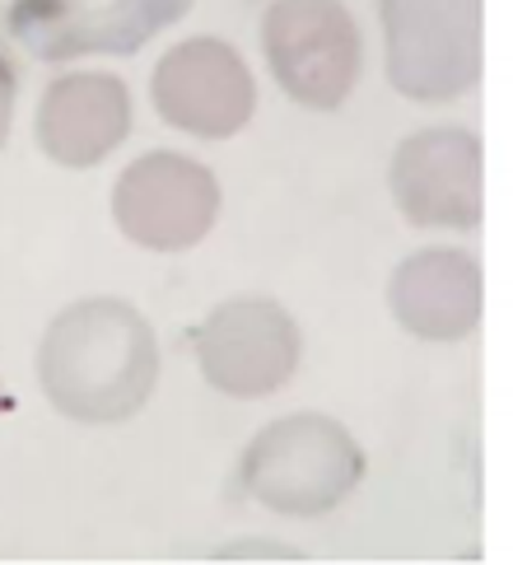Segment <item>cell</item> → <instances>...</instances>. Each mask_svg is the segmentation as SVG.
Listing matches in <instances>:
<instances>
[{"label": "cell", "instance_id": "7c38bea8", "mask_svg": "<svg viewBox=\"0 0 513 565\" xmlns=\"http://www.w3.org/2000/svg\"><path fill=\"white\" fill-rule=\"evenodd\" d=\"M14 89H19L14 66L6 62V52H0V146H6V136H10V117H14Z\"/></svg>", "mask_w": 513, "mask_h": 565}, {"label": "cell", "instance_id": "8fae6325", "mask_svg": "<svg viewBox=\"0 0 513 565\" xmlns=\"http://www.w3.org/2000/svg\"><path fill=\"white\" fill-rule=\"evenodd\" d=\"M387 305L397 322L420 341H462L481 322V267L471 253L453 248H425L406 257L393 286H387Z\"/></svg>", "mask_w": 513, "mask_h": 565}, {"label": "cell", "instance_id": "9c48e42d", "mask_svg": "<svg viewBox=\"0 0 513 565\" xmlns=\"http://www.w3.org/2000/svg\"><path fill=\"white\" fill-rule=\"evenodd\" d=\"M393 201L420 230L481 225V140L462 127L406 136L393 154Z\"/></svg>", "mask_w": 513, "mask_h": 565}, {"label": "cell", "instance_id": "5b68a950", "mask_svg": "<svg viewBox=\"0 0 513 565\" xmlns=\"http://www.w3.org/2000/svg\"><path fill=\"white\" fill-rule=\"evenodd\" d=\"M188 10L192 0H14L0 29L38 62L131 56Z\"/></svg>", "mask_w": 513, "mask_h": 565}, {"label": "cell", "instance_id": "3957f363", "mask_svg": "<svg viewBox=\"0 0 513 565\" xmlns=\"http://www.w3.org/2000/svg\"><path fill=\"white\" fill-rule=\"evenodd\" d=\"M387 79L416 104H448L481 79V0H378Z\"/></svg>", "mask_w": 513, "mask_h": 565}, {"label": "cell", "instance_id": "7a4b0ae2", "mask_svg": "<svg viewBox=\"0 0 513 565\" xmlns=\"http://www.w3.org/2000/svg\"><path fill=\"white\" fill-rule=\"evenodd\" d=\"M364 454L332 416L303 412L266 426L243 454V491L276 514L313 519L360 487Z\"/></svg>", "mask_w": 513, "mask_h": 565}, {"label": "cell", "instance_id": "6da1fadb", "mask_svg": "<svg viewBox=\"0 0 513 565\" xmlns=\"http://www.w3.org/2000/svg\"><path fill=\"white\" fill-rule=\"evenodd\" d=\"M38 383L71 420H131L159 383L154 328L127 299H79L38 347Z\"/></svg>", "mask_w": 513, "mask_h": 565}, {"label": "cell", "instance_id": "ba28073f", "mask_svg": "<svg viewBox=\"0 0 513 565\" xmlns=\"http://www.w3.org/2000/svg\"><path fill=\"white\" fill-rule=\"evenodd\" d=\"M150 98L169 127L205 140H224L248 127L257 108V85L229 43L188 38L154 66Z\"/></svg>", "mask_w": 513, "mask_h": 565}, {"label": "cell", "instance_id": "8992f818", "mask_svg": "<svg viewBox=\"0 0 513 565\" xmlns=\"http://www.w3.org/2000/svg\"><path fill=\"white\" fill-rule=\"evenodd\" d=\"M220 215L215 173L188 154L154 150L117 178L113 220L131 244L150 253H182L211 234Z\"/></svg>", "mask_w": 513, "mask_h": 565}, {"label": "cell", "instance_id": "30bf717a", "mask_svg": "<svg viewBox=\"0 0 513 565\" xmlns=\"http://www.w3.org/2000/svg\"><path fill=\"white\" fill-rule=\"evenodd\" d=\"M131 131V94L117 75L79 71L61 75L47 85L38 104V150L66 169H94L103 164Z\"/></svg>", "mask_w": 513, "mask_h": 565}, {"label": "cell", "instance_id": "277c9868", "mask_svg": "<svg viewBox=\"0 0 513 565\" xmlns=\"http://www.w3.org/2000/svg\"><path fill=\"white\" fill-rule=\"evenodd\" d=\"M261 52L295 104L332 113L351 98L364 43L341 0H276L261 19Z\"/></svg>", "mask_w": 513, "mask_h": 565}, {"label": "cell", "instance_id": "52a82bcc", "mask_svg": "<svg viewBox=\"0 0 513 565\" xmlns=\"http://www.w3.org/2000/svg\"><path fill=\"white\" fill-rule=\"evenodd\" d=\"M196 360L211 388L229 397H266L299 370V328L276 299H229L196 328Z\"/></svg>", "mask_w": 513, "mask_h": 565}]
</instances>
